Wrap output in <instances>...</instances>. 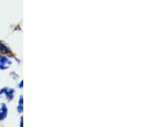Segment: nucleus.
<instances>
[{"mask_svg":"<svg viewBox=\"0 0 155 127\" xmlns=\"http://www.w3.org/2000/svg\"><path fill=\"white\" fill-rule=\"evenodd\" d=\"M11 65V61L7 59L5 57H1L0 56V69L5 70Z\"/></svg>","mask_w":155,"mask_h":127,"instance_id":"1","label":"nucleus"},{"mask_svg":"<svg viewBox=\"0 0 155 127\" xmlns=\"http://www.w3.org/2000/svg\"><path fill=\"white\" fill-rule=\"evenodd\" d=\"M7 116V106L5 104H0V120H4Z\"/></svg>","mask_w":155,"mask_h":127,"instance_id":"2","label":"nucleus"},{"mask_svg":"<svg viewBox=\"0 0 155 127\" xmlns=\"http://www.w3.org/2000/svg\"><path fill=\"white\" fill-rule=\"evenodd\" d=\"M0 52H2V53H8V52H10V50L8 49L5 46L3 43H1V42H0Z\"/></svg>","mask_w":155,"mask_h":127,"instance_id":"3","label":"nucleus"}]
</instances>
